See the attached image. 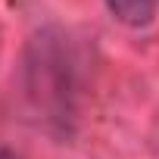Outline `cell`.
<instances>
[{
  "mask_svg": "<svg viewBox=\"0 0 159 159\" xmlns=\"http://www.w3.org/2000/svg\"><path fill=\"white\" fill-rule=\"evenodd\" d=\"M156 3H159V0H106L109 13H112L122 25H131V28L147 25V22L156 16Z\"/></svg>",
  "mask_w": 159,
  "mask_h": 159,
  "instance_id": "cell-1",
  "label": "cell"
},
{
  "mask_svg": "<svg viewBox=\"0 0 159 159\" xmlns=\"http://www.w3.org/2000/svg\"><path fill=\"white\" fill-rule=\"evenodd\" d=\"M0 159H19L16 153H10V150H0Z\"/></svg>",
  "mask_w": 159,
  "mask_h": 159,
  "instance_id": "cell-2",
  "label": "cell"
}]
</instances>
